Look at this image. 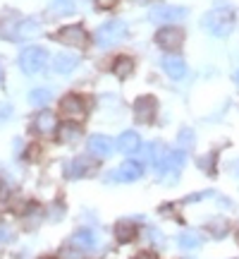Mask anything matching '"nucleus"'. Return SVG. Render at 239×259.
<instances>
[{"mask_svg": "<svg viewBox=\"0 0 239 259\" xmlns=\"http://www.w3.org/2000/svg\"><path fill=\"white\" fill-rule=\"evenodd\" d=\"M206 228H208V233H211L213 238H225L227 231H230V223H227V219H222V216H215V219H211V221L206 223Z\"/></svg>", "mask_w": 239, "mask_h": 259, "instance_id": "nucleus-20", "label": "nucleus"}, {"mask_svg": "<svg viewBox=\"0 0 239 259\" xmlns=\"http://www.w3.org/2000/svg\"><path fill=\"white\" fill-rule=\"evenodd\" d=\"M184 161H187V154H184L182 149H175V151H167V156L163 158V163H160V173H172L177 176L180 173V168L184 166Z\"/></svg>", "mask_w": 239, "mask_h": 259, "instance_id": "nucleus-12", "label": "nucleus"}, {"mask_svg": "<svg viewBox=\"0 0 239 259\" xmlns=\"http://www.w3.org/2000/svg\"><path fill=\"white\" fill-rule=\"evenodd\" d=\"M55 127H57L55 113L41 111L36 118H34V130H36L38 135H50V132H55Z\"/></svg>", "mask_w": 239, "mask_h": 259, "instance_id": "nucleus-15", "label": "nucleus"}, {"mask_svg": "<svg viewBox=\"0 0 239 259\" xmlns=\"http://www.w3.org/2000/svg\"><path fill=\"white\" fill-rule=\"evenodd\" d=\"M125 36H127V24H125L122 19H110V22H105V24H101V27L96 29V34H93L96 44L101 48L115 46V44L122 41Z\"/></svg>", "mask_w": 239, "mask_h": 259, "instance_id": "nucleus-2", "label": "nucleus"}, {"mask_svg": "<svg viewBox=\"0 0 239 259\" xmlns=\"http://www.w3.org/2000/svg\"><path fill=\"white\" fill-rule=\"evenodd\" d=\"M177 242H180L182 250H196V247H201V235L196 231H184L182 235L177 238Z\"/></svg>", "mask_w": 239, "mask_h": 259, "instance_id": "nucleus-21", "label": "nucleus"}, {"mask_svg": "<svg viewBox=\"0 0 239 259\" xmlns=\"http://www.w3.org/2000/svg\"><path fill=\"white\" fill-rule=\"evenodd\" d=\"M112 149H115L112 147V139L105 137V135H91L89 137V151H91L93 156L105 158L112 154Z\"/></svg>", "mask_w": 239, "mask_h": 259, "instance_id": "nucleus-11", "label": "nucleus"}, {"mask_svg": "<svg viewBox=\"0 0 239 259\" xmlns=\"http://www.w3.org/2000/svg\"><path fill=\"white\" fill-rule=\"evenodd\" d=\"M163 70H165L172 79H182L184 74H187V65H184L182 58L177 56H165L163 58Z\"/></svg>", "mask_w": 239, "mask_h": 259, "instance_id": "nucleus-18", "label": "nucleus"}, {"mask_svg": "<svg viewBox=\"0 0 239 259\" xmlns=\"http://www.w3.org/2000/svg\"><path fill=\"white\" fill-rule=\"evenodd\" d=\"M156 111L158 103L153 96H139L134 101V118H137V122H151L156 118Z\"/></svg>", "mask_w": 239, "mask_h": 259, "instance_id": "nucleus-8", "label": "nucleus"}, {"mask_svg": "<svg viewBox=\"0 0 239 259\" xmlns=\"http://www.w3.org/2000/svg\"><path fill=\"white\" fill-rule=\"evenodd\" d=\"M55 41L65 44V46H72V48H86L89 44V34L82 24H70V27H63L55 34Z\"/></svg>", "mask_w": 239, "mask_h": 259, "instance_id": "nucleus-4", "label": "nucleus"}, {"mask_svg": "<svg viewBox=\"0 0 239 259\" xmlns=\"http://www.w3.org/2000/svg\"><path fill=\"white\" fill-rule=\"evenodd\" d=\"M148 240L156 242V245H163V238H160V233L156 228H148Z\"/></svg>", "mask_w": 239, "mask_h": 259, "instance_id": "nucleus-29", "label": "nucleus"}, {"mask_svg": "<svg viewBox=\"0 0 239 259\" xmlns=\"http://www.w3.org/2000/svg\"><path fill=\"white\" fill-rule=\"evenodd\" d=\"M41 31L36 19H22V24L17 29V38H34Z\"/></svg>", "mask_w": 239, "mask_h": 259, "instance_id": "nucleus-23", "label": "nucleus"}, {"mask_svg": "<svg viewBox=\"0 0 239 259\" xmlns=\"http://www.w3.org/2000/svg\"><path fill=\"white\" fill-rule=\"evenodd\" d=\"M63 259H84V254H82V250H77L72 242H70V247H63Z\"/></svg>", "mask_w": 239, "mask_h": 259, "instance_id": "nucleus-27", "label": "nucleus"}, {"mask_svg": "<svg viewBox=\"0 0 239 259\" xmlns=\"http://www.w3.org/2000/svg\"><path fill=\"white\" fill-rule=\"evenodd\" d=\"M77 63H79V58L72 56V53H57V56L53 58V70H55L57 74H67L77 67Z\"/></svg>", "mask_w": 239, "mask_h": 259, "instance_id": "nucleus-19", "label": "nucleus"}, {"mask_svg": "<svg viewBox=\"0 0 239 259\" xmlns=\"http://www.w3.org/2000/svg\"><path fill=\"white\" fill-rule=\"evenodd\" d=\"M10 115H12V106H10L8 101H0V122L8 120Z\"/></svg>", "mask_w": 239, "mask_h": 259, "instance_id": "nucleus-28", "label": "nucleus"}, {"mask_svg": "<svg viewBox=\"0 0 239 259\" xmlns=\"http://www.w3.org/2000/svg\"><path fill=\"white\" fill-rule=\"evenodd\" d=\"M57 137H60V142H77V139L82 137V130L77 127V125H72V122H67V125L60 127Z\"/></svg>", "mask_w": 239, "mask_h": 259, "instance_id": "nucleus-24", "label": "nucleus"}, {"mask_svg": "<svg viewBox=\"0 0 239 259\" xmlns=\"http://www.w3.org/2000/svg\"><path fill=\"white\" fill-rule=\"evenodd\" d=\"M137 233H139V228L132 219H122V221L115 223V238L119 242H132L137 238Z\"/></svg>", "mask_w": 239, "mask_h": 259, "instance_id": "nucleus-16", "label": "nucleus"}, {"mask_svg": "<svg viewBox=\"0 0 239 259\" xmlns=\"http://www.w3.org/2000/svg\"><path fill=\"white\" fill-rule=\"evenodd\" d=\"M132 70H134V60H132L129 56H119L117 60H115V65H112V72L117 74L119 79L129 77V74H132Z\"/></svg>", "mask_w": 239, "mask_h": 259, "instance_id": "nucleus-22", "label": "nucleus"}, {"mask_svg": "<svg viewBox=\"0 0 239 259\" xmlns=\"http://www.w3.org/2000/svg\"><path fill=\"white\" fill-rule=\"evenodd\" d=\"M22 24L17 12H5L0 17V38H17V29Z\"/></svg>", "mask_w": 239, "mask_h": 259, "instance_id": "nucleus-13", "label": "nucleus"}, {"mask_svg": "<svg viewBox=\"0 0 239 259\" xmlns=\"http://www.w3.org/2000/svg\"><path fill=\"white\" fill-rule=\"evenodd\" d=\"M50 99H53L50 89H34V92L29 94V103L31 106H46Z\"/></svg>", "mask_w": 239, "mask_h": 259, "instance_id": "nucleus-25", "label": "nucleus"}, {"mask_svg": "<svg viewBox=\"0 0 239 259\" xmlns=\"http://www.w3.org/2000/svg\"><path fill=\"white\" fill-rule=\"evenodd\" d=\"M96 5L101 10H110L112 5H115V0H96Z\"/></svg>", "mask_w": 239, "mask_h": 259, "instance_id": "nucleus-31", "label": "nucleus"}, {"mask_svg": "<svg viewBox=\"0 0 239 259\" xmlns=\"http://www.w3.org/2000/svg\"><path fill=\"white\" fill-rule=\"evenodd\" d=\"M134 259H158V254L156 252H151V250H141V252L134 254Z\"/></svg>", "mask_w": 239, "mask_h": 259, "instance_id": "nucleus-30", "label": "nucleus"}, {"mask_svg": "<svg viewBox=\"0 0 239 259\" xmlns=\"http://www.w3.org/2000/svg\"><path fill=\"white\" fill-rule=\"evenodd\" d=\"M141 173H144L141 163H137V161H125L115 173H110V178L112 180H117V183H134V180L141 178Z\"/></svg>", "mask_w": 239, "mask_h": 259, "instance_id": "nucleus-9", "label": "nucleus"}, {"mask_svg": "<svg viewBox=\"0 0 239 259\" xmlns=\"http://www.w3.org/2000/svg\"><path fill=\"white\" fill-rule=\"evenodd\" d=\"M77 247V250H82V252H86V250H93L96 247V242H98V238H96V233L91 231V228H82V231H77L72 235V240H70Z\"/></svg>", "mask_w": 239, "mask_h": 259, "instance_id": "nucleus-14", "label": "nucleus"}, {"mask_svg": "<svg viewBox=\"0 0 239 259\" xmlns=\"http://www.w3.org/2000/svg\"><path fill=\"white\" fill-rule=\"evenodd\" d=\"M156 44L163 51H177V48L184 44V31L180 27H163L160 31L156 34Z\"/></svg>", "mask_w": 239, "mask_h": 259, "instance_id": "nucleus-6", "label": "nucleus"}, {"mask_svg": "<svg viewBox=\"0 0 239 259\" xmlns=\"http://www.w3.org/2000/svg\"><path fill=\"white\" fill-rule=\"evenodd\" d=\"M96 170V161L93 158H86V156H77L72 158V163L67 166V176L70 178H86L89 173H93Z\"/></svg>", "mask_w": 239, "mask_h": 259, "instance_id": "nucleus-10", "label": "nucleus"}, {"mask_svg": "<svg viewBox=\"0 0 239 259\" xmlns=\"http://www.w3.org/2000/svg\"><path fill=\"white\" fill-rule=\"evenodd\" d=\"M60 111L67 118L79 120V118H84V113H86V101H84L82 96H77V94H67L63 101H60Z\"/></svg>", "mask_w": 239, "mask_h": 259, "instance_id": "nucleus-7", "label": "nucleus"}, {"mask_svg": "<svg viewBox=\"0 0 239 259\" xmlns=\"http://www.w3.org/2000/svg\"><path fill=\"white\" fill-rule=\"evenodd\" d=\"M46 63H48V53H46V48H41V46H29L19 53V67H22V72H27V74L41 72L46 67Z\"/></svg>", "mask_w": 239, "mask_h": 259, "instance_id": "nucleus-3", "label": "nucleus"}, {"mask_svg": "<svg viewBox=\"0 0 239 259\" xmlns=\"http://www.w3.org/2000/svg\"><path fill=\"white\" fill-rule=\"evenodd\" d=\"M234 79H237V84H239V72H237V77H234Z\"/></svg>", "mask_w": 239, "mask_h": 259, "instance_id": "nucleus-32", "label": "nucleus"}, {"mask_svg": "<svg viewBox=\"0 0 239 259\" xmlns=\"http://www.w3.org/2000/svg\"><path fill=\"white\" fill-rule=\"evenodd\" d=\"M189 15V10L187 8H177V5H156V8L151 10V22H156V24H175L180 19H184Z\"/></svg>", "mask_w": 239, "mask_h": 259, "instance_id": "nucleus-5", "label": "nucleus"}, {"mask_svg": "<svg viewBox=\"0 0 239 259\" xmlns=\"http://www.w3.org/2000/svg\"><path fill=\"white\" fill-rule=\"evenodd\" d=\"M117 149L122 151V154H134V151H139V149H141V139H139L137 132L127 130V132H122V135H119Z\"/></svg>", "mask_w": 239, "mask_h": 259, "instance_id": "nucleus-17", "label": "nucleus"}, {"mask_svg": "<svg viewBox=\"0 0 239 259\" xmlns=\"http://www.w3.org/2000/svg\"><path fill=\"white\" fill-rule=\"evenodd\" d=\"M201 27L213 36H227L234 27V15H232L230 8H215L203 15Z\"/></svg>", "mask_w": 239, "mask_h": 259, "instance_id": "nucleus-1", "label": "nucleus"}, {"mask_svg": "<svg viewBox=\"0 0 239 259\" xmlns=\"http://www.w3.org/2000/svg\"><path fill=\"white\" fill-rule=\"evenodd\" d=\"M180 147H182V151L194 147V132L189 127H184L182 132H180Z\"/></svg>", "mask_w": 239, "mask_h": 259, "instance_id": "nucleus-26", "label": "nucleus"}, {"mask_svg": "<svg viewBox=\"0 0 239 259\" xmlns=\"http://www.w3.org/2000/svg\"><path fill=\"white\" fill-rule=\"evenodd\" d=\"M0 77H3V70H0Z\"/></svg>", "mask_w": 239, "mask_h": 259, "instance_id": "nucleus-33", "label": "nucleus"}]
</instances>
